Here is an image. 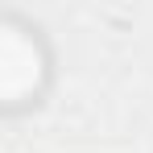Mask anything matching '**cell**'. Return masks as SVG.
<instances>
[{"mask_svg":"<svg viewBox=\"0 0 153 153\" xmlns=\"http://www.w3.org/2000/svg\"><path fill=\"white\" fill-rule=\"evenodd\" d=\"M37 75H42L37 46L29 42L21 29L4 25L0 29V91L8 100H17V95H25L29 87L37 83Z\"/></svg>","mask_w":153,"mask_h":153,"instance_id":"cell-1","label":"cell"}]
</instances>
